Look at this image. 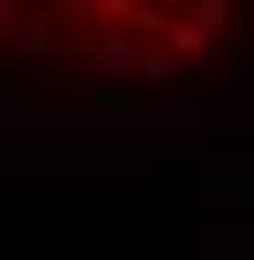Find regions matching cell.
<instances>
[{"instance_id": "cell-3", "label": "cell", "mask_w": 254, "mask_h": 260, "mask_svg": "<svg viewBox=\"0 0 254 260\" xmlns=\"http://www.w3.org/2000/svg\"><path fill=\"white\" fill-rule=\"evenodd\" d=\"M209 39H215V32H209V26H195V20H170V46H176V59H195Z\"/></svg>"}, {"instance_id": "cell-1", "label": "cell", "mask_w": 254, "mask_h": 260, "mask_svg": "<svg viewBox=\"0 0 254 260\" xmlns=\"http://www.w3.org/2000/svg\"><path fill=\"white\" fill-rule=\"evenodd\" d=\"M78 59L98 78H130V72H144V46L124 39V26H98L92 39H78Z\"/></svg>"}, {"instance_id": "cell-2", "label": "cell", "mask_w": 254, "mask_h": 260, "mask_svg": "<svg viewBox=\"0 0 254 260\" xmlns=\"http://www.w3.org/2000/svg\"><path fill=\"white\" fill-rule=\"evenodd\" d=\"M59 13L72 26H130L137 20V0H59Z\"/></svg>"}, {"instance_id": "cell-4", "label": "cell", "mask_w": 254, "mask_h": 260, "mask_svg": "<svg viewBox=\"0 0 254 260\" xmlns=\"http://www.w3.org/2000/svg\"><path fill=\"white\" fill-rule=\"evenodd\" d=\"M26 7H33V0H0V32L13 26V20H20V13H26Z\"/></svg>"}]
</instances>
